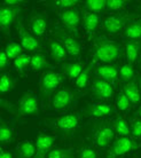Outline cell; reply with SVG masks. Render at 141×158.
Listing matches in <instances>:
<instances>
[{
  "mask_svg": "<svg viewBox=\"0 0 141 158\" xmlns=\"http://www.w3.org/2000/svg\"><path fill=\"white\" fill-rule=\"evenodd\" d=\"M123 47L117 41L109 39L106 36H99L94 39L92 55L95 61H101L109 64L123 55Z\"/></svg>",
  "mask_w": 141,
  "mask_h": 158,
  "instance_id": "6da1fadb",
  "label": "cell"
},
{
  "mask_svg": "<svg viewBox=\"0 0 141 158\" xmlns=\"http://www.w3.org/2000/svg\"><path fill=\"white\" fill-rule=\"evenodd\" d=\"M44 124L52 130L59 132L63 138H71L77 132L80 122L79 114H68L56 118H45Z\"/></svg>",
  "mask_w": 141,
  "mask_h": 158,
  "instance_id": "7a4b0ae2",
  "label": "cell"
},
{
  "mask_svg": "<svg viewBox=\"0 0 141 158\" xmlns=\"http://www.w3.org/2000/svg\"><path fill=\"white\" fill-rule=\"evenodd\" d=\"M62 80L63 76L59 72L53 70L44 72L39 81V98L43 106H46L48 101L52 100L51 96H53V93L61 85Z\"/></svg>",
  "mask_w": 141,
  "mask_h": 158,
  "instance_id": "3957f363",
  "label": "cell"
},
{
  "mask_svg": "<svg viewBox=\"0 0 141 158\" xmlns=\"http://www.w3.org/2000/svg\"><path fill=\"white\" fill-rule=\"evenodd\" d=\"M11 111L20 117L37 116L39 114V101L32 92H28L22 95L14 107H11Z\"/></svg>",
  "mask_w": 141,
  "mask_h": 158,
  "instance_id": "277c9868",
  "label": "cell"
},
{
  "mask_svg": "<svg viewBox=\"0 0 141 158\" xmlns=\"http://www.w3.org/2000/svg\"><path fill=\"white\" fill-rule=\"evenodd\" d=\"M79 99V93L71 88H61L52 96L51 103L55 111H64L74 107Z\"/></svg>",
  "mask_w": 141,
  "mask_h": 158,
  "instance_id": "5b68a950",
  "label": "cell"
},
{
  "mask_svg": "<svg viewBox=\"0 0 141 158\" xmlns=\"http://www.w3.org/2000/svg\"><path fill=\"white\" fill-rule=\"evenodd\" d=\"M53 33H54L55 38L58 39V41H60L62 44L63 47L66 48L68 55L71 57H78L80 55L82 45L77 40V38H75L72 35H70L66 29H63L60 25H54Z\"/></svg>",
  "mask_w": 141,
  "mask_h": 158,
  "instance_id": "8992f818",
  "label": "cell"
},
{
  "mask_svg": "<svg viewBox=\"0 0 141 158\" xmlns=\"http://www.w3.org/2000/svg\"><path fill=\"white\" fill-rule=\"evenodd\" d=\"M115 138V128L114 125L109 124L108 122L100 123L95 125L93 128V134L92 139L93 142L99 147V148H107L110 142Z\"/></svg>",
  "mask_w": 141,
  "mask_h": 158,
  "instance_id": "52a82bcc",
  "label": "cell"
},
{
  "mask_svg": "<svg viewBox=\"0 0 141 158\" xmlns=\"http://www.w3.org/2000/svg\"><path fill=\"white\" fill-rule=\"evenodd\" d=\"M59 19L63 25V29H66L70 35L78 38L79 37V24H80V13L77 8H70L66 10H61L59 13Z\"/></svg>",
  "mask_w": 141,
  "mask_h": 158,
  "instance_id": "ba28073f",
  "label": "cell"
},
{
  "mask_svg": "<svg viewBox=\"0 0 141 158\" xmlns=\"http://www.w3.org/2000/svg\"><path fill=\"white\" fill-rule=\"evenodd\" d=\"M138 148H139V143L135 142L133 139L129 138V136H119L113 142L106 158L122 157L125 154L135 150Z\"/></svg>",
  "mask_w": 141,
  "mask_h": 158,
  "instance_id": "9c48e42d",
  "label": "cell"
},
{
  "mask_svg": "<svg viewBox=\"0 0 141 158\" xmlns=\"http://www.w3.org/2000/svg\"><path fill=\"white\" fill-rule=\"evenodd\" d=\"M15 28L19 35L21 41V46L28 52H35L38 51L40 48V44L37 39V37H35L31 32H29L25 29V27L22 23V19L17 17V20L15 22Z\"/></svg>",
  "mask_w": 141,
  "mask_h": 158,
  "instance_id": "30bf717a",
  "label": "cell"
},
{
  "mask_svg": "<svg viewBox=\"0 0 141 158\" xmlns=\"http://www.w3.org/2000/svg\"><path fill=\"white\" fill-rule=\"evenodd\" d=\"M134 17H135L134 14H125V13L110 15L103 20V29L108 33H113V35L117 33L125 27L127 22L133 20Z\"/></svg>",
  "mask_w": 141,
  "mask_h": 158,
  "instance_id": "8fae6325",
  "label": "cell"
},
{
  "mask_svg": "<svg viewBox=\"0 0 141 158\" xmlns=\"http://www.w3.org/2000/svg\"><path fill=\"white\" fill-rule=\"evenodd\" d=\"M113 114H115L114 107L107 103H86L82 110V115L90 118H105Z\"/></svg>",
  "mask_w": 141,
  "mask_h": 158,
  "instance_id": "7c38bea8",
  "label": "cell"
},
{
  "mask_svg": "<svg viewBox=\"0 0 141 158\" xmlns=\"http://www.w3.org/2000/svg\"><path fill=\"white\" fill-rule=\"evenodd\" d=\"M21 14L20 7H8L2 6L0 8V28L5 35H8L11 31V27L14 23V21L17 20V17Z\"/></svg>",
  "mask_w": 141,
  "mask_h": 158,
  "instance_id": "4fadbf2b",
  "label": "cell"
},
{
  "mask_svg": "<svg viewBox=\"0 0 141 158\" xmlns=\"http://www.w3.org/2000/svg\"><path fill=\"white\" fill-rule=\"evenodd\" d=\"M92 94H93L94 99L108 101L113 98L114 88H113V85L106 80L95 78L92 81Z\"/></svg>",
  "mask_w": 141,
  "mask_h": 158,
  "instance_id": "5bb4252c",
  "label": "cell"
},
{
  "mask_svg": "<svg viewBox=\"0 0 141 158\" xmlns=\"http://www.w3.org/2000/svg\"><path fill=\"white\" fill-rule=\"evenodd\" d=\"M56 141L55 135H48L39 133L36 141V157L35 158H46V156L52 150V147L54 146Z\"/></svg>",
  "mask_w": 141,
  "mask_h": 158,
  "instance_id": "9a60e30c",
  "label": "cell"
},
{
  "mask_svg": "<svg viewBox=\"0 0 141 158\" xmlns=\"http://www.w3.org/2000/svg\"><path fill=\"white\" fill-rule=\"evenodd\" d=\"M29 27L30 31L35 37H41L45 35V32L48 27L46 15H44L41 13H33L30 16L29 20Z\"/></svg>",
  "mask_w": 141,
  "mask_h": 158,
  "instance_id": "2e32d148",
  "label": "cell"
},
{
  "mask_svg": "<svg viewBox=\"0 0 141 158\" xmlns=\"http://www.w3.org/2000/svg\"><path fill=\"white\" fill-rule=\"evenodd\" d=\"M95 75H96L98 78L106 80L111 85H114L117 81L118 78V69L114 64H105V65L96 68Z\"/></svg>",
  "mask_w": 141,
  "mask_h": 158,
  "instance_id": "e0dca14e",
  "label": "cell"
},
{
  "mask_svg": "<svg viewBox=\"0 0 141 158\" xmlns=\"http://www.w3.org/2000/svg\"><path fill=\"white\" fill-rule=\"evenodd\" d=\"M83 28L86 31L88 36H92L94 32L96 31L99 24H100V17L98 14L84 10L83 12Z\"/></svg>",
  "mask_w": 141,
  "mask_h": 158,
  "instance_id": "ac0fdd59",
  "label": "cell"
},
{
  "mask_svg": "<svg viewBox=\"0 0 141 158\" xmlns=\"http://www.w3.org/2000/svg\"><path fill=\"white\" fill-rule=\"evenodd\" d=\"M48 49L51 53V56L56 62H63L67 60L68 53L66 48L62 46V44L54 39L48 40Z\"/></svg>",
  "mask_w": 141,
  "mask_h": 158,
  "instance_id": "d6986e66",
  "label": "cell"
},
{
  "mask_svg": "<svg viewBox=\"0 0 141 158\" xmlns=\"http://www.w3.org/2000/svg\"><path fill=\"white\" fill-rule=\"evenodd\" d=\"M36 144L30 141H22L16 147V157L17 158H33L36 157Z\"/></svg>",
  "mask_w": 141,
  "mask_h": 158,
  "instance_id": "ffe728a7",
  "label": "cell"
},
{
  "mask_svg": "<svg viewBox=\"0 0 141 158\" xmlns=\"http://www.w3.org/2000/svg\"><path fill=\"white\" fill-rule=\"evenodd\" d=\"M84 70V63L82 62H75V63H64L62 65L63 73L71 80H76L79 75Z\"/></svg>",
  "mask_w": 141,
  "mask_h": 158,
  "instance_id": "44dd1931",
  "label": "cell"
},
{
  "mask_svg": "<svg viewBox=\"0 0 141 158\" xmlns=\"http://www.w3.org/2000/svg\"><path fill=\"white\" fill-rule=\"evenodd\" d=\"M141 52V43L140 41H133V40H129L125 44V54L126 59L129 61L130 64L134 63L137 61L138 56Z\"/></svg>",
  "mask_w": 141,
  "mask_h": 158,
  "instance_id": "7402d4cb",
  "label": "cell"
},
{
  "mask_svg": "<svg viewBox=\"0 0 141 158\" xmlns=\"http://www.w3.org/2000/svg\"><path fill=\"white\" fill-rule=\"evenodd\" d=\"M124 36L130 40L139 41L141 39V21H132L131 23L127 24L124 31Z\"/></svg>",
  "mask_w": 141,
  "mask_h": 158,
  "instance_id": "603a6c76",
  "label": "cell"
},
{
  "mask_svg": "<svg viewBox=\"0 0 141 158\" xmlns=\"http://www.w3.org/2000/svg\"><path fill=\"white\" fill-rule=\"evenodd\" d=\"M95 63H96V61H95V60H92L90 63L84 68V70H83L82 73L79 75L78 78L75 80V85L78 87V88H80V89H84V88H86V87H87V85H88V81H90L91 71L93 70V67L95 65Z\"/></svg>",
  "mask_w": 141,
  "mask_h": 158,
  "instance_id": "cb8c5ba5",
  "label": "cell"
},
{
  "mask_svg": "<svg viewBox=\"0 0 141 158\" xmlns=\"http://www.w3.org/2000/svg\"><path fill=\"white\" fill-rule=\"evenodd\" d=\"M123 93L127 96V99L130 100V102L132 104H138L140 102V92H139V88L137 86V83L135 81H130L123 87Z\"/></svg>",
  "mask_w": 141,
  "mask_h": 158,
  "instance_id": "d4e9b609",
  "label": "cell"
},
{
  "mask_svg": "<svg viewBox=\"0 0 141 158\" xmlns=\"http://www.w3.org/2000/svg\"><path fill=\"white\" fill-rule=\"evenodd\" d=\"M32 71H40L44 69H48L52 68V65L48 63V61L46 60V57L40 54V53H36L31 56V63H30Z\"/></svg>",
  "mask_w": 141,
  "mask_h": 158,
  "instance_id": "484cf974",
  "label": "cell"
},
{
  "mask_svg": "<svg viewBox=\"0 0 141 158\" xmlns=\"http://www.w3.org/2000/svg\"><path fill=\"white\" fill-rule=\"evenodd\" d=\"M84 8L87 12L99 14L107 8V1L106 0H87L84 2Z\"/></svg>",
  "mask_w": 141,
  "mask_h": 158,
  "instance_id": "4316f807",
  "label": "cell"
},
{
  "mask_svg": "<svg viewBox=\"0 0 141 158\" xmlns=\"http://www.w3.org/2000/svg\"><path fill=\"white\" fill-rule=\"evenodd\" d=\"M16 85V80L9 73H2L0 77V92L6 94L8 92L14 89Z\"/></svg>",
  "mask_w": 141,
  "mask_h": 158,
  "instance_id": "83f0119b",
  "label": "cell"
},
{
  "mask_svg": "<svg viewBox=\"0 0 141 158\" xmlns=\"http://www.w3.org/2000/svg\"><path fill=\"white\" fill-rule=\"evenodd\" d=\"M114 128L115 132L117 133L119 136H127L131 133V131L129 130V125L126 120L122 116H117L114 120Z\"/></svg>",
  "mask_w": 141,
  "mask_h": 158,
  "instance_id": "f1b7e54d",
  "label": "cell"
},
{
  "mask_svg": "<svg viewBox=\"0 0 141 158\" xmlns=\"http://www.w3.org/2000/svg\"><path fill=\"white\" fill-rule=\"evenodd\" d=\"M30 63H31V56H29L28 54H21L19 57L14 60V67L20 75H23L27 67L30 65Z\"/></svg>",
  "mask_w": 141,
  "mask_h": 158,
  "instance_id": "f546056e",
  "label": "cell"
},
{
  "mask_svg": "<svg viewBox=\"0 0 141 158\" xmlns=\"http://www.w3.org/2000/svg\"><path fill=\"white\" fill-rule=\"evenodd\" d=\"M22 46L19 45L17 43H14V41H9V43L6 45V47H5L4 51L6 52V54H7L8 59L9 60H15L16 57H19V56L22 54Z\"/></svg>",
  "mask_w": 141,
  "mask_h": 158,
  "instance_id": "4dcf8cb0",
  "label": "cell"
},
{
  "mask_svg": "<svg viewBox=\"0 0 141 158\" xmlns=\"http://www.w3.org/2000/svg\"><path fill=\"white\" fill-rule=\"evenodd\" d=\"M13 140H14L13 130L5 123H1V125H0V141H1V143L2 144L11 143Z\"/></svg>",
  "mask_w": 141,
  "mask_h": 158,
  "instance_id": "1f68e13d",
  "label": "cell"
},
{
  "mask_svg": "<svg viewBox=\"0 0 141 158\" xmlns=\"http://www.w3.org/2000/svg\"><path fill=\"white\" fill-rule=\"evenodd\" d=\"M47 158H74V154L69 148H54L47 155Z\"/></svg>",
  "mask_w": 141,
  "mask_h": 158,
  "instance_id": "d6a6232c",
  "label": "cell"
},
{
  "mask_svg": "<svg viewBox=\"0 0 141 158\" xmlns=\"http://www.w3.org/2000/svg\"><path fill=\"white\" fill-rule=\"evenodd\" d=\"M119 77H121L122 81H132V79L134 77V70L132 68V64H124L122 65V68L119 69Z\"/></svg>",
  "mask_w": 141,
  "mask_h": 158,
  "instance_id": "836d02e7",
  "label": "cell"
},
{
  "mask_svg": "<svg viewBox=\"0 0 141 158\" xmlns=\"http://www.w3.org/2000/svg\"><path fill=\"white\" fill-rule=\"evenodd\" d=\"M78 4L77 0H56V1H51L48 2L49 6L55 8H59V9H62V10H66V9H70V8H75V6Z\"/></svg>",
  "mask_w": 141,
  "mask_h": 158,
  "instance_id": "e575fe53",
  "label": "cell"
},
{
  "mask_svg": "<svg viewBox=\"0 0 141 158\" xmlns=\"http://www.w3.org/2000/svg\"><path fill=\"white\" fill-rule=\"evenodd\" d=\"M116 107L119 111H129L130 107H131V102L130 100L127 99L123 92L122 93H118L117 96H116Z\"/></svg>",
  "mask_w": 141,
  "mask_h": 158,
  "instance_id": "d590c367",
  "label": "cell"
},
{
  "mask_svg": "<svg viewBox=\"0 0 141 158\" xmlns=\"http://www.w3.org/2000/svg\"><path fill=\"white\" fill-rule=\"evenodd\" d=\"M126 4V0H107V9L111 12H117L125 7Z\"/></svg>",
  "mask_w": 141,
  "mask_h": 158,
  "instance_id": "8d00e7d4",
  "label": "cell"
},
{
  "mask_svg": "<svg viewBox=\"0 0 141 158\" xmlns=\"http://www.w3.org/2000/svg\"><path fill=\"white\" fill-rule=\"evenodd\" d=\"M79 158H98V155L93 147L83 146L79 150Z\"/></svg>",
  "mask_w": 141,
  "mask_h": 158,
  "instance_id": "74e56055",
  "label": "cell"
},
{
  "mask_svg": "<svg viewBox=\"0 0 141 158\" xmlns=\"http://www.w3.org/2000/svg\"><path fill=\"white\" fill-rule=\"evenodd\" d=\"M131 134L134 138H141V119H135L131 124Z\"/></svg>",
  "mask_w": 141,
  "mask_h": 158,
  "instance_id": "f35d334b",
  "label": "cell"
},
{
  "mask_svg": "<svg viewBox=\"0 0 141 158\" xmlns=\"http://www.w3.org/2000/svg\"><path fill=\"white\" fill-rule=\"evenodd\" d=\"M9 61H11V60L8 59L6 52L1 51V53H0V69H1V70H5V69L7 68L8 64H9Z\"/></svg>",
  "mask_w": 141,
  "mask_h": 158,
  "instance_id": "ab89813d",
  "label": "cell"
},
{
  "mask_svg": "<svg viewBox=\"0 0 141 158\" xmlns=\"http://www.w3.org/2000/svg\"><path fill=\"white\" fill-rule=\"evenodd\" d=\"M24 1L22 0H6L4 1V6H8V7H20L21 4H23Z\"/></svg>",
  "mask_w": 141,
  "mask_h": 158,
  "instance_id": "60d3db41",
  "label": "cell"
},
{
  "mask_svg": "<svg viewBox=\"0 0 141 158\" xmlns=\"http://www.w3.org/2000/svg\"><path fill=\"white\" fill-rule=\"evenodd\" d=\"M0 158H13V154L9 152V151L1 150V152H0Z\"/></svg>",
  "mask_w": 141,
  "mask_h": 158,
  "instance_id": "b9f144b4",
  "label": "cell"
},
{
  "mask_svg": "<svg viewBox=\"0 0 141 158\" xmlns=\"http://www.w3.org/2000/svg\"><path fill=\"white\" fill-rule=\"evenodd\" d=\"M137 83H138V85H139V87H140V89H141V76H138L137 77Z\"/></svg>",
  "mask_w": 141,
  "mask_h": 158,
  "instance_id": "7bdbcfd3",
  "label": "cell"
},
{
  "mask_svg": "<svg viewBox=\"0 0 141 158\" xmlns=\"http://www.w3.org/2000/svg\"><path fill=\"white\" fill-rule=\"evenodd\" d=\"M137 116H139V117H141V106H140V108H139V110L137 111Z\"/></svg>",
  "mask_w": 141,
  "mask_h": 158,
  "instance_id": "ee69618b",
  "label": "cell"
},
{
  "mask_svg": "<svg viewBox=\"0 0 141 158\" xmlns=\"http://www.w3.org/2000/svg\"><path fill=\"white\" fill-rule=\"evenodd\" d=\"M140 65H141V59H140Z\"/></svg>",
  "mask_w": 141,
  "mask_h": 158,
  "instance_id": "f6af8a7d",
  "label": "cell"
}]
</instances>
